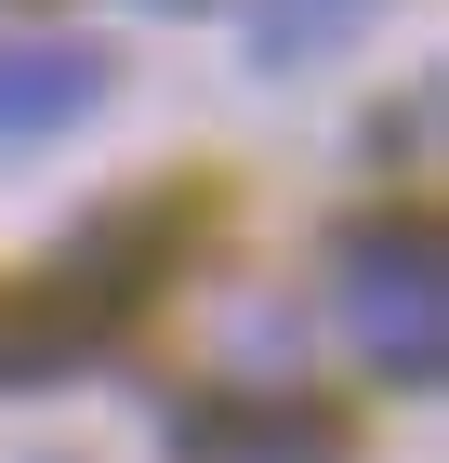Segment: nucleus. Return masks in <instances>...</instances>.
I'll list each match as a JSON object with an SVG mask.
<instances>
[{
	"mask_svg": "<svg viewBox=\"0 0 449 463\" xmlns=\"http://www.w3.org/2000/svg\"><path fill=\"white\" fill-rule=\"evenodd\" d=\"M344 331L397 397H436L449 384V265H436V225H344Z\"/></svg>",
	"mask_w": 449,
	"mask_h": 463,
	"instance_id": "f257e3e1",
	"label": "nucleus"
},
{
	"mask_svg": "<svg viewBox=\"0 0 449 463\" xmlns=\"http://www.w3.org/2000/svg\"><path fill=\"white\" fill-rule=\"evenodd\" d=\"M173 463H344V411L291 384H225L173 411Z\"/></svg>",
	"mask_w": 449,
	"mask_h": 463,
	"instance_id": "f03ea898",
	"label": "nucleus"
},
{
	"mask_svg": "<svg viewBox=\"0 0 449 463\" xmlns=\"http://www.w3.org/2000/svg\"><path fill=\"white\" fill-rule=\"evenodd\" d=\"M93 107H106V53L93 40H14L0 53V146H40V133H67Z\"/></svg>",
	"mask_w": 449,
	"mask_h": 463,
	"instance_id": "7ed1b4c3",
	"label": "nucleus"
},
{
	"mask_svg": "<svg viewBox=\"0 0 449 463\" xmlns=\"http://www.w3.org/2000/svg\"><path fill=\"white\" fill-rule=\"evenodd\" d=\"M317 14H331V0H317Z\"/></svg>",
	"mask_w": 449,
	"mask_h": 463,
	"instance_id": "20e7f679",
	"label": "nucleus"
}]
</instances>
